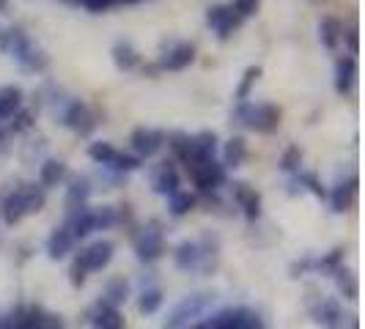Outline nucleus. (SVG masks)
Returning a JSON list of instances; mask_svg holds the SVG:
<instances>
[{"mask_svg":"<svg viewBox=\"0 0 365 329\" xmlns=\"http://www.w3.org/2000/svg\"><path fill=\"white\" fill-rule=\"evenodd\" d=\"M187 329H269L264 324V318L256 310L245 308V305H228L220 308L212 315H201L195 324H190Z\"/></svg>","mask_w":365,"mask_h":329,"instance_id":"obj_1","label":"nucleus"},{"mask_svg":"<svg viewBox=\"0 0 365 329\" xmlns=\"http://www.w3.org/2000/svg\"><path fill=\"white\" fill-rule=\"evenodd\" d=\"M0 329H66V324L41 305H17L0 315Z\"/></svg>","mask_w":365,"mask_h":329,"instance_id":"obj_2","label":"nucleus"},{"mask_svg":"<svg viewBox=\"0 0 365 329\" xmlns=\"http://www.w3.org/2000/svg\"><path fill=\"white\" fill-rule=\"evenodd\" d=\"M113 258V244L110 241H93L86 250H80L72 263V283H83L91 272H99L102 266H108Z\"/></svg>","mask_w":365,"mask_h":329,"instance_id":"obj_3","label":"nucleus"},{"mask_svg":"<svg viewBox=\"0 0 365 329\" xmlns=\"http://www.w3.org/2000/svg\"><path fill=\"white\" fill-rule=\"evenodd\" d=\"M311 318L324 329H346V313L338 299L332 296H319L316 302H308Z\"/></svg>","mask_w":365,"mask_h":329,"instance_id":"obj_4","label":"nucleus"},{"mask_svg":"<svg viewBox=\"0 0 365 329\" xmlns=\"http://www.w3.org/2000/svg\"><path fill=\"white\" fill-rule=\"evenodd\" d=\"M44 203V198H41V192H36V189H17L9 201H6V219L9 222H17V219H22L25 214H31V212H38V206Z\"/></svg>","mask_w":365,"mask_h":329,"instance_id":"obj_5","label":"nucleus"},{"mask_svg":"<svg viewBox=\"0 0 365 329\" xmlns=\"http://www.w3.org/2000/svg\"><path fill=\"white\" fill-rule=\"evenodd\" d=\"M203 310H206V299L203 296H190V299H184L182 305L173 310V315L165 324V329H187L190 324H195L201 318Z\"/></svg>","mask_w":365,"mask_h":329,"instance_id":"obj_6","label":"nucleus"},{"mask_svg":"<svg viewBox=\"0 0 365 329\" xmlns=\"http://www.w3.org/2000/svg\"><path fill=\"white\" fill-rule=\"evenodd\" d=\"M91 329H127V321L118 308H110L102 299L96 302V308L91 310Z\"/></svg>","mask_w":365,"mask_h":329,"instance_id":"obj_7","label":"nucleus"},{"mask_svg":"<svg viewBox=\"0 0 365 329\" xmlns=\"http://www.w3.org/2000/svg\"><path fill=\"white\" fill-rule=\"evenodd\" d=\"M138 256H140V261H154V258L163 256V234L154 228L143 231L138 239Z\"/></svg>","mask_w":365,"mask_h":329,"instance_id":"obj_8","label":"nucleus"},{"mask_svg":"<svg viewBox=\"0 0 365 329\" xmlns=\"http://www.w3.org/2000/svg\"><path fill=\"white\" fill-rule=\"evenodd\" d=\"M74 234L69 228H61V231H55L53 236H50V244H47V250H50V258H63L66 253H72L74 247Z\"/></svg>","mask_w":365,"mask_h":329,"instance_id":"obj_9","label":"nucleus"},{"mask_svg":"<svg viewBox=\"0 0 365 329\" xmlns=\"http://www.w3.org/2000/svg\"><path fill=\"white\" fill-rule=\"evenodd\" d=\"M160 308H163V291H160V288H148V291L140 293L138 310L143 313V315H154Z\"/></svg>","mask_w":365,"mask_h":329,"instance_id":"obj_10","label":"nucleus"},{"mask_svg":"<svg viewBox=\"0 0 365 329\" xmlns=\"http://www.w3.org/2000/svg\"><path fill=\"white\" fill-rule=\"evenodd\" d=\"M17 96H19V93L14 91V88H9V91L0 93V115H6L9 110L17 108Z\"/></svg>","mask_w":365,"mask_h":329,"instance_id":"obj_11","label":"nucleus"},{"mask_svg":"<svg viewBox=\"0 0 365 329\" xmlns=\"http://www.w3.org/2000/svg\"><path fill=\"white\" fill-rule=\"evenodd\" d=\"M61 173H63V170H61L55 162H50V167L44 170V179H47V182H50V179H61Z\"/></svg>","mask_w":365,"mask_h":329,"instance_id":"obj_12","label":"nucleus"}]
</instances>
